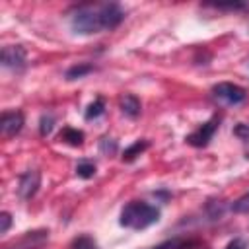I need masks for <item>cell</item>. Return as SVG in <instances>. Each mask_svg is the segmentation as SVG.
I'll return each instance as SVG.
<instances>
[{"label":"cell","instance_id":"10","mask_svg":"<svg viewBox=\"0 0 249 249\" xmlns=\"http://www.w3.org/2000/svg\"><path fill=\"white\" fill-rule=\"evenodd\" d=\"M60 140L70 146H80L84 142V132L78 128H72V126H64L60 132Z\"/></svg>","mask_w":249,"mask_h":249},{"label":"cell","instance_id":"11","mask_svg":"<svg viewBox=\"0 0 249 249\" xmlns=\"http://www.w3.org/2000/svg\"><path fill=\"white\" fill-rule=\"evenodd\" d=\"M195 245H196V241H193V239L173 237V239H167V241H163V243H160L152 249H189V247H195Z\"/></svg>","mask_w":249,"mask_h":249},{"label":"cell","instance_id":"1","mask_svg":"<svg viewBox=\"0 0 249 249\" xmlns=\"http://www.w3.org/2000/svg\"><path fill=\"white\" fill-rule=\"evenodd\" d=\"M124 19V10L117 2L82 4L70 14V27L78 35H93L111 31Z\"/></svg>","mask_w":249,"mask_h":249},{"label":"cell","instance_id":"17","mask_svg":"<svg viewBox=\"0 0 249 249\" xmlns=\"http://www.w3.org/2000/svg\"><path fill=\"white\" fill-rule=\"evenodd\" d=\"M53 124H54V117H53V115H43L41 121H39V132H41V136L51 134Z\"/></svg>","mask_w":249,"mask_h":249},{"label":"cell","instance_id":"18","mask_svg":"<svg viewBox=\"0 0 249 249\" xmlns=\"http://www.w3.org/2000/svg\"><path fill=\"white\" fill-rule=\"evenodd\" d=\"M231 208H233V212H249V193L243 195V196H239V198L231 204Z\"/></svg>","mask_w":249,"mask_h":249},{"label":"cell","instance_id":"7","mask_svg":"<svg viewBox=\"0 0 249 249\" xmlns=\"http://www.w3.org/2000/svg\"><path fill=\"white\" fill-rule=\"evenodd\" d=\"M23 128V113L21 111H4L0 117V132L2 136L10 138L16 136Z\"/></svg>","mask_w":249,"mask_h":249},{"label":"cell","instance_id":"19","mask_svg":"<svg viewBox=\"0 0 249 249\" xmlns=\"http://www.w3.org/2000/svg\"><path fill=\"white\" fill-rule=\"evenodd\" d=\"M0 220H2V228H0V233H8V230H10V224H12V216H10V212H2V214H0Z\"/></svg>","mask_w":249,"mask_h":249},{"label":"cell","instance_id":"6","mask_svg":"<svg viewBox=\"0 0 249 249\" xmlns=\"http://www.w3.org/2000/svg\"><path fill=\"white\" fill-rule=\"evenodd\" d=\"M2 66L4 68H10V70H23L25 68V49L19 47V45H8L2 49Z\"/></svg>","mask_w":249,"mask_h":249},{"label":"cell","instance_id":"5","mask_svg":"<svg viewBox=\"0 0 249 249\" xmlns=\"http://www.w3.org/2000/svg\"><path fill=\"white\" fill-rule=\"evenodd\" d=\"M41 185V173L37 169H27L25 173L19 175L18 181V195L21 200H29L35 196V193L39 191Z\"/></svg>","mask_w":249,"mask_h":249},{"label":"cell","instance_id":"13","mask_svg":"<svg viewBox=\"0 0 249 249\" xmlns=\"http://www.w3.org/2000/svg\"><path fill=\"white\" fill-rule=\"evenodd\" d=\"M91 70H93V66H91V64H88V62L74 64L72 68H68V70H66V80H80V78H84L86 74H89Z\"/></svg>","mask_w":249,"mask_h":249},{"label":"cell","instance_id":"12","mask_svg":"<svg viewBox=\"0 0 249 249\" xmlns=\"http://www.w3.org/2000/svg\"><path fill=\"white\" fill-rule=\"evenodd\" d=\"M146 148H148V140H136L134 144H130V146L123 152V161H132V160H136Z\"/></svg>","mask_w":249,"mask_h":249},{"label":"cell","instance_id":"4","mask_svg":"<svg viewBox=\"0 0 249 249\" xmlns=\"http://www.w3.org/2000/svg\"><path fill=\"white\" fill-rule=\"evenodd\" d=\"M218 124H220L218 117H212L210 121H206L204 124H200L196 130H193V132L185 138L187 144H191V146H195V148H202V146H206V144L212 140V136H214Z\"/></svg>","mask_w":249,"mask_h":249},{"label":"cell","instance_id":"9","mask_svg":"<svg viewBox=\"0 0 249 249\" xmlns=\"http://www.w3.org/2000/svg\"><path fill=\"white\" fill-rule=\"evenodd\" d=\"M119 107H121L123 115H126L128 119H136L140 115V101L132 93H124L121 97V101H119Z\"/></svg>","mask_w":249,"mask_h":249},{"label":"cell","instance_id":"2","mask_svg":"<svg viewBox=\"0 0 249 249\" xmlns=\"http://www.w3.org/2000/svg\"><path fill=\"white\" fill-rule=\"evenodd\" d=\"M158 220H160V208L144 200L126 202L119 214V224L126 230H146Z\"/></svg>","mask_w":249,"mask_h":249},{"label":"cell","instance_id":"15","mask_svg":"<svg viewBox=\"0 0 249 249\" xmlns=\"http://www.w3.org/2000/svg\"><path fill=\"white\" fill-rule=\"evenodd\" d=\"M72 249H97V243L89 235H78L72 243Z\"/></svg>","mask_w":249,"mask_h":249},{"label":"cell","instance_id":"8","mask_svg":"<svg viewBox=\"0 0 249 249\" xmlns=\"http://www.w3.org/2000/svg\"><path fill=\"white\" fill-rule=\"evenodd\" d=\"M47 241H49L47 230H33V231H27L23 237H19L14 243V247H6V249H41Z\"/></svg>","mask_w":249,"mask_h":249},{"label":"cell","instance_id":"20","mask_svg":"<svg viewBox=\"0 0 249 249\" xmlns=\"http://www.w3.org/2000/svg\"><path fill=\"white\" fill-rule=\"evenodd\" d=\"M226 249H247V243L241 239V237H235L233 241H230L228 243V247Z\"/></svg>","mask_w":249,"mask_h":249},{"label":"cell","instance_id":"14","mask_svg":"<svg viewBox=\"0 0 249 249\" xmlns=\"http://www.w3.org/2000/svg\"><path fill=\"white\" fill-rule=\"evenodd\" d=\"M105 113V101L101 99V97H97V99H93L89 105H88V109H86V119L88 121H91V119H97V117H101Z\"/></svg>","mask_w":249,"mask_h":249},{"label":"cell","instance_id":"16","mask_svg":"<svg viewBox=\"0 0 249 249\" xmlns=\"http://www.w3.org/2000/svg\"><path fill=\"white\" fill-rule=\"evenodd\" d=\"M76 173H78V177H82V179H89V177L95 175V165H93L91 161H80V163L76 165Z\"/></svg>","mask_w":249,"mask_h":249},{"label":"cell","instance_id":"3","mask_svg":"<svg viewBox=\"0 0 249 249\" xmlns=\"http://www.w3.org/2000/svg\"><path fill=\"white\" fill-rule=\"evenodd\" d=\"M212 95H214V99H218V101H222L226 105H239L247 97L245 89L241 86H237V84H231V82H220V84H216L212 88Z\"/></svg>","mask_w":249,"mask_h":249}]
</instances>
